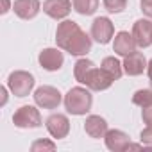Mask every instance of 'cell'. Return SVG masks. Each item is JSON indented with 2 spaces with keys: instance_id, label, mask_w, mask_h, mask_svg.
<instances>
[{
  "instance_id": "19",
  "label": "cell",
  "mask_w": 152,
  "mask_h": 152,
  "mask_svg": "<svg viewBox=\"0 0 152 152\" xmlns=\"http://www.w3.org/2000/svg\"><path fill=\"white\" fill-rule=\"evenodd\" d=\"M132 102L136 106H141V107L152 106V91L150 90H140V91H136L134 97H132Z\"/></svg>"
},
{
  "instance_id": "18",
  "label": "cell",
  "mask_w": 152,
  "mask_h": 152,
  "mask_svg": "<svg viewBox=\"0 0 152 152\" xmlns=\"http://www.w3.org/2000/svg\"><path fill=\"white\" fill-rule=\"evenodd\" d=\"M73 9L81 15H93L99 7V0H73Z\"/></svg>"
},
{
  "instance_id": "14",
  "label": "cell",
  "mask_w": 152,
  "mask_h": 152,
  "mask_svg": "<svg viewBox=\"0 0 152 152\" xmlns=\"http://www.w3.org/2000/svg\"><path fill=\"white\" fill-rule=\"evenodd\" d=\"M15 13L23 18V20H31L38 15L39 11V0H16L13 4Z\"/></svg>"
},
{
  "instance_id": "13",
  "label": "cell",
  "mask_w": 152,
  "mask_h": 152,
  "mask_svg": "<svg viewBox=\"0 0 152 152\" xmlns=\"http://www.w3.org/2000/svg\"><path fill=\"white\" fill-rule=\"evenodd\" d=\"M113 48H115V52L120 54V56H129V54L136 52V41H134L132 34L122 31V32H118L116 38H115Z\"/></svg>"
},
{
  "instance_id": "2",
  "label": "cell",
  "mask_w": 152,
  "mask_h": 152,
  "mask_svg": "<svg viewBox=\"0 0 152 152\" xmlns=\"http://www.w3.org/2000/svg\"><path fill=\"white\" fill-rule=\"evenodd\" d=\"M75 79L95 91L107 90L113 84V79L102 68H95V64L88 59H79L75 63Z\"/></svg>"
},
{
  "instance_id": "24",
  "label": "cell",
  "mask_w": 152,
  "mask_h": 152,
  "mask_svg": "<svg viewBox=\"0 0 152 152\" xmlns=\"http://www.w3.org/2000/svg\"><path fill=\"white\" fill-rule=\"evenodd\" d=\"M143 122L147 125H152V106L143 107Z\"/></svg>"
},
{
  "instance_id": "1",
  "label": "cell",
  "mask_w": 152,
  "mask_h": 152,
  "mask_svg": "<svg viewBox=\"0 0 152 152\" xmlns=\"http://www.w3.org/2000/svg\"><path fill=\"white\" fill-rule=\"evenodd\" d=\"M56 41L63 50L70 52L72 56L88 54L91 48V39L88 38V34L83 32L77 23L70 20L59 23L57 32H56Z\"/></svg>"
},
{
  "instance_id": "3",
  "label": "cell",
  "mask_w": 152,
  "mask_h": 152,
  "mask_svg": "<svg viewBox=\"0 0 152 152\" xmlns=\"http://www.w3.org/2000/svg\"><path fill=\"white\" fill-rule=\"evenodd\" d=\"M91 93L84 88H72L66 97H64V106H66V111L72 113V115H86L90 109H91Z\"/></svg>"
},
{
  "instance_id": "6",
  "label": "cell",
  "mask_w": 152,
  "mask_h": 152,
  "mask_svg": "<svg viewBox=\"0 0 152 152\" xmlns=\"http://www.w3.org/2000/svg\"><path fill=\"white\" fill-rule=\"evenodd\" d=\"M106 138V147L113 152H124V150H129V148H140V145H132L129 136L124 132V131H118V129H111L104 134Z\"/></svg>"
},
{
  "instance_id": "5",
  "label": "cell",
  "mask_w": 152,
  "mask_h": 152,
  "mask_svg": "<svg viewBox=\"0 0 152 152\" xmlns=\"http://www.w3.org/2000/svg\"><path fill=\"white\" fill-rule=\"evenodd\" d=\"M13 122L20 129H34V127H39L41 125V116H39V111L36 107L23 106V107H20L15 113Z\"/></svg>"
},
{
  "instance_id": "25",
  "label": "cell",
  "mask_w": 152,
  "mask_h": 152,
  "mask_svg": "<svg viewBox=\"0 0 152 152\" xmlns=\"http://www.w3.org/2000/svg\"><path fill=\"white\" fill-rule=\"evenodd\" d=\"M148 79H150V84H152V61L148 63Z\"/></svg>"
},
{
  "instance_id": "12",
  "label": "cell",
  "mask_w": 152,
  "mask_h": 152,
  "mask_svg": "<svg viewBox=\"0 0 152 152\" xmlns=\"http://www.w3.org/2000/svg\"><path fill=\"white\" fill-rule=\"evenodd\" d=\"M39 64L48 72L59 70L63 66V54L57 48H45L39 54Z\"/></svg>"
},
{
  "instance_id": "4",
  "label": "cell",
  "mask_w": 152,
  "mask_h": 152,
  "mask_svg": "<svg viewBox=\"0 0 152 152\" xmlns=\"http://www.w3.org/2000/svg\"><path fill=\"white\" fill-rule=\"evenodd\" d=\"M9 90L16 97H27L34 86V77L27 72H13L9 75Z\"/></svg>"
},
{
  "instance_id": "17",
  "label": "cell",
  "mask_w": 152,
  "mask_h": 152,
  "mask_svg": "<svg viewBox=\"0 0 152 152\" xmlns=\"http://www.w3.org/2000/svg\"><path fill=\"white\" fill-rule=\"evenodd\" d=\"M102 70L109 75L113 81L122 77V64H120V61L116 57H106L102 61Z\"/></svg>"
},
{
  "instance_id": "26",
  "label": "cell",
  "mask_w": 152,
  "mask_h": 152,
  "mask_svg": "<svg viewBox=\"0 0 152 152\" xmlns=\"http://www.w3.org/2000/svg\"><path fill=\"white\" fill-rule=\"evenodd\" d=\"M7 7H9V0H4V9H2V13H6Z\"/></svg>"
},
{
  "instance_id": "21",
  "label": "cell",
  "mask_w": 152,
  "mask_h": 152,
  "mask_svg": "<svg viewBox=\"0 0 152 152\" xmlns=\"http://www.w3.org/2000/svg\"><path fill=\"white\" fill-rule=\"evenodd\" d=\"M31 148H32L34 152H36V150H41V148H47V150H54V148H56V145H54L52 141H43V140H39V141H34Z\"/></svg>"
},
{
  "instance_id": "22",
  "label": "cell",
  "mask_w": 152,
  "mask_h": 152,
  "mask_svg": "<svg viewBox=\"0 0 152 152\" xmlns=\"http://www.w3.org/2000/svg\"><path fill=\"white\" fill-rule=\"evenodd\" d=\"M141 143L152 147V125H147V127L141 131Z\"/></svg>"
},
{
  "instance_id": "15",
  "label": "cell",
  "mask_w": 152,
  "mask_h": 152,
  "mask_svg": "<svg viewBox=\"0 0 152 152\" xmlns=\"http://www.w3.org/2000/svg\"><path fill=\"white\" fill-rule=\"evenodd\" d=\"M145 66H147V61H145L143 54L132 52V54L125 56V61H124L125 73H129V75H140V73H143Z\"/></svg>"
},
{
  "instance_id": "7",
  "label": "cell",
  "mask_w": 152,
  "mask_h": 152,
  "mask_svg": "<svg viewBox=\"0 0 152 152\" xmlns=\"http://www.w3.org/2000/svg\"><path fill=\"white\" fill-rule=\"evenodd\" d=\"M34 100L43 109H56L61 102V93L52 86H41L34 93Z\"/></svg>"
},
{
  "instance_id": "20",
  "label": "cell",
  "mask_w": 152,
  "mask_h": 152,
  "mask_svg": "<svg viewBox=\"0 0 152 152\" xmlns=\"http://www.w3.org/2000/svg\"><path fill=\"white\" fill-rule=\"evenodd\" d=\"M104 6L109 13H122L127 6V0H104Z\"/></svg>"
},
{
  "instance_id": "16",
  "label": "cell",
  "mask_w": 152,
  "mask_h": 152,
  "mask_svg": "<svg viewBox=\"0 0 152 152\" xmlns=\"http://www.w3.org/2000/svg\"><path fill=\"white\" fill-rule=\"evenodd\" d=\"M84 131L91 136V138H102L106 132H107V124L104 118L97 116V115H91L86 118L84 122Z\"/></svg>"
},
{
  "instance_id": "11",
  "label": "cell",
  "mask_w": 152,
  "mask_h": 152,
  "mask_svg": "<svg viewBox=\"0 0 152 152\" xmlns=\"http://www.w3.org/2000/svg\"><path fill=\"white\" fill-rule=\"evenodd\" d=\"M70 7H72L70 0H47V2L43 4V11L54 20L64 18L70 13Z\"/></svg>"
},
{
  "instance_id": "8",
  "label": "cell",
  "mask_w": 152,
  "mask_h": 152,
  "mask_svg": "<svg viewBox=\"0 0 152 152\" xmlns=\"http://www.w3.org/2000/svg\"><path fill=\"white\" fill-rule=\"evenodd\" d=\"M113 32H115V29H113V23H111L109 18H106V16L95 18V22H93V25H91V38H93L95 41L106 45V43H109V39L113 38Z\"/></svg>"
},
{
  "instance_id": "9",
  "label": "cell",
  "mask_w": 152,
  "mask_h": 152,
  "mask_svg": "<svg viewBox=\"0 0 152 152\" xmlns=\"http://www.w3.org/2000/svg\"><path fill=\"white\" fill-rule=\"evenodd\" d=\"M132 38L138 47H148L152 45V22L148 20H138L132 29Z\"/></svg>"
},
{
  "instance_id": "10",
  "label": "cell",
  "mask_w": 152,
  "mask_h": 152,
  "mask_svg": "<svg viewBox=\"0 0 152 152\" xmlns=\"http://www.w3.org/2000/svg\"><path fill=\"white\" fill-rule=\"evenodd\" d=\"M47 129H48V132L54 136V138H57V140H61V138H64L66 134H68V131H70V122H68V118L64 116V115H52V116H48V120H47Z\"/></svg>"
},
{
  "instance_id": "23",
  "label": "cell",
  "mask_w": 152,
  "mask_h": 152,
  "mask_svg": "<svg viewBox=\"0 0 152 152\" xmlns=\"http://www.w3.org/2000/svg\"><path fill=\"white\" fill-rule=\"evenodd\" d=\"M141 11L148 18H152V0H141Z\"/></svg>"
}]
</instances>
